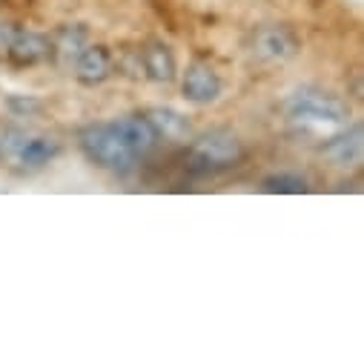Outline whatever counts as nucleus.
<instances>
[{
	"label": "nucleus",
	"instance_id": "nucleus-1",
	"mask_svg": "<svg viewBox=\"0 0 364 364\" xmlns=\"http://www.w3.org/2000/svg\"><path fill=\"white\" fill-rule=\"evenodd\" d=\"M80 152L101 169H109L112 175L127 178L138 166V155L118 138L112 121L109 124H89L77 132Z\"/></svg>",
	"mask_w": 364,
	"mask_h": 364
},
{
	"label": "nucleus",
	"instance_id": "nucleus-2",
	"mask_svg": "<svg viewBox=\"0 0 364 364\" xmlns=\"http://www.w3.org/2000/svg\"><path fill=\"white\" fill-rule=\"evenodd\" d=\"M244 161V144L230 129H210L190 144L187 169L193 175H215Z\"/></svg>",
	"mask_w": 364,
	"mask_h": 364
},
{
	"label": "nucleus",
	"instance_id": "nucleus-3",
	"mask_svg": "<svg viewBox=\"0 0 364 364\" xmlns=\"http://www.w3.org/2000/svg\"><path fill=\"white\" fill-rule=\"evenodd\" d=\"M282 109L301 124H327V127H344L350 118V107L324 89L316 86H301L293 95L284 98Z\"/></svg>",
	"mask_w": 364,
	"mask_h": 364
},
{
	"label": "nucleus",
	"instance_id": "nucleus-4",
	"mask_svg": "<svg viewBox=\"0 0 364 364\" xmlns=\"http://www.w3.org/2000/svg\"><path fill=\"white\" fill-rule=\"evenodd\" d=\"M301 52V41L290 26L269 23L252 35V55L261 63H287Z\"/></svg>",
	"mask_w": 364,
	"mask_h": 364
},
{
	"label": "nucleus",
	"instance_id": "nucleus-5",
	"mask_svg": "<svg viewBox=\"0 0 364 364\" xmlns=\"http://www.w3.org/2000/svg\"><path fill=\"white\" fill-rule=\"evenodd\" d=\"M181 92H184V98L193 104H213L224 92V80L218 77V72L210 63L193 60L187 66L184 77H181Z\"/></svg>",
	"mask_w": 364,
	"mask_h": 364
},
{
	"label": "nucleus",
	"instance_id": "nucleus-6",
	"mask_svg": "<svg viewBox=\"0 0 364 364\" xmlns=\"http://www.w3.org/2000/svg\"><path fill=\"white\" fill-rule=\"evenodd\" d=\"M115 69V58L104 43H92L83 46V52L75 58V77L83 86H101L104 80H109Z\"/></svg>",
	"mask_w": 364,
	"mask_h": 364
},
{
	"label": "nucleus",
	"instance_id": "nucleus-7",
	"mask_svg": "<svg viewBox=\"0 0 364 364\" xmlns=\"http://www.w3.org/2000/svg\"><path fill=\"white\" fill-rule=\"evenodd\" d=\"M49 58H52V43L41 32H21L18 29L9 49H6V60L12 66H38Z\"/></svg>",
	"mask_w": 364,
	"mask_h": 364
},
{
	"label": "nucleus",
	"instance_id": "nucleus-8",
	"mask_svg": "<svg viewBox=\"0 0 364 364\" xmlns=\"http://www.w3.org/2000/svg\"><path fill=\"white\" fill-rule=\"evenodd\" d=\"M324 155H327L336 166H344V169L358 166L361 158H364V129H361V124H353L350 129L333 135V138L324 144Z\"/></svg>",
	"mask_w": 364,
	"mask_h": 364
},
{
	"label": "nucleus",
	"instance_id": "nucleus-9",
	"mask_svg": "<svg viewBox=\"0 0 364 364\" xmlns=\"http://www.w3.org/2000/svg\"><path fill=\"white\" fill-rule=\"evenodd\" d=\"M141 66H144V75L155 83H172L178 75L175 55L164 41H149L141 49Z\"/></svg>",
	"mask_w": 364,
	"mask_h": 364
},
{
	"label": "nucleus",
	"instance_id": "nucleus-10",
	"mask_svg": "<svg viewBox=\"0 0 364 364\" xmlns=\"http://www.w3.org/2000/svg\"><path fill=\"white\" fill-rule=\"evenodd\" d=\"M112 127H115L118 138H121L138 158L146 155V152H152L155 144H158V135H155V129L149 127V121H146L144 115H127V118H118V121H112Z\"/></svg>",
	"mask_w": 364,
	"mask_h": 364
},
{
	"label": "nucleus",
	"instance_id": "nucleus-11",
	"mask_svg": "<svg viewBox=\"0 0 364 364\" xmlns=\"http://www.w3.org/2000/svg\"><path fill=\"white\" fill-rule=\"evenodd\" d=\"M144 118L149 121V127L155 129L158 138H166V141H175V144H184V141H193V127L190 121L169 109V107H152L144 112Z\"/></svg>",
	"mask_w": 364,
	"mask_h": 364
},
{
	"label": "nucleus",
	"instance_id": "nucleus-12",
	"mask_svg": "<svg viewBox=\"0 0 364 364\" xmlns=\"http://www.w3.org/2000/svg\"><path fill=\"white\" fill-rule=\"evenodd\" d=\"M58 155H60V144L55 138H49V135H29L26 144L21 146V152L15 155V161L23 169H43Z\"/></svg>",
	"mask_w": 364,
	"mask_h": 364
},
{
	"label": "nucleus",
	"instance_id": "nucleus-13",
	"mask_svg": "<svg viewBox=\"0 0 364 364\" xmlns=\"http://www.w3.org/2000/svg\"><path fill=\"white\" fill-rule=\"evenodd\" d=\"M86 41H89V32L83 26H63V29H58L55 41H49V43H52V55L60 63H75V58L86 46Z\"/></svg>",
	"mask_w": 364,
	"mask_h": 364
},
{
	"label": "nucleus",
	"instance_id": "nucleus-14",
	"mask_svg": "<svg viewBox=\"0 0 364 364\" xmlns=\"http://www.w3.org/2000/svg\"><path fill=\"white\" fill-rule=\"evenodd\" d=\"M261 190L269 196H304L310 193V181L299 172H272L261 181Z\"/></svg>",
	"mask_w": 364,
	"mask_h": 364
},
{
	"label": "nucleus",
	"instance_id": "nucleus-15",
	"mask_svg": "<svg viewBox=\"0 0 364 364\" xmlns=\"http://www.w3.org/2000/svg\"><path fill=\"white\" fill-rule=\"evenodd\" d=\"M26 129L21 127H6L4 132H0V158H6V161H15V155L21 152V146L26 144Z\"/></svg>",
	"mask_w": 364,
	"mask_h": 364
},
{
	"label": "nucleus",
	"instance_id": "nucleus-16",
	"mask_svg": "<svg viewBox=\"0 0 364 364\" xmlns=\"http://www.w3.org/2000/svg\"><path fill=\"white\" fill-rule=\"evenodd\" d=\"M15 26H9V23H0V58H6V49H9V43H12V38H15Z\"/></svg>",
	"mask_w": 364,
	"mask_h": 364
}]
</instances>
